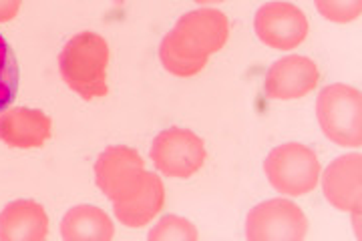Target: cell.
Listing matches in <instances>:
<instances>
[{
    "label": "cell",
    "mask_w": 362,
    "mask_h": 241,
    "mask_svg": "<svg viewBox=\"0 0 362 241\" xmlns=\"http://www.w3.org/2000/svg\"><path fill=\"white\" fill-rule=\"evenodd\" d=\"M49 229L45 207L33 199L13 201L0 213V241H42Z\"/></svg>",
    "instance_id": "4fadbf2b"
},
{
    "label": "cell",
    "mask_w": 362,
    "mask_h": 241,
    "mask_svg": "<svg viewBox=\"0 0 362 241\" xmlns=\"http://www.w3.org/2000/svg\"><path fill=\"white\" fill-rule=\"evenodd\" d=\"M111 51L109 45L97 33H78L65 45L59 54L61 76L85 101L101 99L109 93L107 69H109Z\"/></svg>",
    "instance_id": "7a4b0ae2"
},
{
    "label": "cell",
    "mask_w": 362,
    "mask_h": 241,
    "mask_svg": "<svg viewBox=\"0 0 362 241\" xmlns=\"http://www.w3.org/2000/svg\"><path fill=\"white\" fill-rule=\"evenodd\" d=\"M314 4L326 20L337 25L352 23L362 13V0H314Z\"/></svg>",
    "instance_id": "e0dca14e"
},
{
    "label": "cell",
    "mask_w": 362,
    "mask_h": 241,
    "mask_svg": "<svg viewBox=\"0 0 362 241\" xmlns=\"http://www.w3.org/2000/svg\"><path fill=\"white\" fill-rule=\"evenodd\" d=\"M52 135V121L47 113L28 107H14L0 113V141L14 149H37Z\"/></svg>",
    "instance_id": "7c38bea8"
},
{
    "label": "cell",
    "mask_w": 362,
    "mask_h": 241,
    "mask_svg": "<svg viewBox=\"0 0 362 241\" xmlns=\"http://www.w3.org/2000/svg\"><path fill=\"white\" fill-rule=\"evenodd\" d=\"M61 235L66 241H109L115 235V225L103 209L77 205L63 217Z\"/></svg>",
    "instance_id": "5bb4252c"
},
{
    "label": "cell",
    "mask_w": 362,
    "mask_h": 241,
    "mask_svg": "<svg viewBox=\"0 0 362 241\" xmlns=\"http://www.w3.org/2000/svg\"><path fill=\"white\" fill-rule=\"evenodd\" d=\"M308 233V219L290 199H270L256 205L246 219L250 241H300Z\"/></svg>",
    "instance_id": "8992f818"
},
{
    "label": "cell",
    "mask_w": 362,
    "mask_h": 241,
    "mask_svg": "<svg viewBox=\"0 0 362 241\" xmlns=\"http://www.w3.org/2000/svg\"><path fill=\"white\" fill-rule=\"evenodd\" d=\"M254 28L258 38L276 51H292L308 37V18L292 2L274 0L259 6Z\"/></svg>",
    "instance_id": "52a82bcc"
},
{
    "label": "cell",
    "mask_w": 362,
    "mask_h": 241,
    "mask_svg": "<svg viewBox=\"0 0 362 241\" xmlns=\"http://www.w3.org/2000/svg\"><path fill=\"white\" fill-rule=\"evenodd\" d=\"M322 191L328 204L340 211L361 209L362 201V157L349 153L334 159L322 175Z\"/></svg>",
    "instance_id": "8fae6325"
},
{
    "label": "cell",
    "mask_w": 362,
    "mask_h": 241,
    "mask_svg": "<svg viewBox=\"0 0 362 241\" xmlns=\"http://www.w3.org/2000/svg\"><path fill=\"white\" fill-rule=\"evenodd\" d=\"M320 71L308 57L290 54L272 64L264 78V90L276 101L302 99L318 87Z\"/></svg>",
    "instance_id": "9c48e42d"
},
{
    "label": "cell",
    "mask_w": 362,
    "mask_h": 241,
    "mask_svg": "<svg viewBox=\"0 0 362 241\" xmlns=\"http://www.w3.org/2000/svg\"><path fill=\"white\" fill-rule=\"evenodd\" d=\"M197 4H220V2H226V0H194Z\"/></svg>",
    "instance_id": "d6986e66"
},
{
    "label": "cell",
    "mask_w": 362,
    "mask_h": 241,
    "mask_svg": "<svg viewBox=\"0 0 362 241\" xmlns=\"http://www.w3.org/2000/svg\"><path fill=\"white\" fill-rule=\"evenodd\" d=\"M316 117L322 133L338 147L358 149L362 145L361 90L337 83L322 89L316 101Z\"/></svg>",
    "instance_id": "3957f363"
},
{
    "label": "cell",
    "mask_w": 362,
    "mask_h": 241,
    "mask_svg": "<svg viewBox=\"0 0 362 241\" xmlns=\"http://www.w3.org/2000/svg\"><path fill=\"white\" fill-rule=\"evenodd\" d=\"M264 171L270 185L288 197H302L316 189L322 167L310 147L302 143H286L264 161Z\"/></svg>",
    "instance_id": "277c9868"
},
{
    "label": "cell",
    "mask_w": 362,
    "mask_h": 241,
    "mask_svg": "<svg viewBox=\"0 0 362 241\" xmlns=\"http://www.w3.org/2000/svg\"><path fill=\"white\" fill-rule=\"evenodd\" d=\"M21 69L16 63L11 45L0 35V113L6 111L16 99L18 93Z\"/></svg>",
    "instance_id": "9a60e30c"
},
{
    "label": "cell",
    "mask_w": 362,
    "mask_h": 241,
    "mask_svg": "<svg viewBox=\"0 0 362 241\" xmlns=\"http://www.w3.org/2000/svg\"><path fill=\"white\" fill-rule=\"evenodd\" d=\"M113 205L117 219L123 225L133 229L145 228L161 213L165 205V185L157 173L145 171L139 183L127 195L113 201Z\"/></svg>",
    "instance_id": "30bf717a"
},
{
    "label": "cell",
    "mask_w": 362,
    "mask_h": 241,
    "mask_svg": "<svg viewBox=\"0 0 362 241\" xmlns=\"http://www.w3.org/2000/svg\"><path fill=\"white\" fill-rule=\"evenodd\" d=\"M143 173V157L125 145L107 147L95 163V183L109 201H117L127 195L139 183Z\"/></svg>",
    "instance_id": "ba28073f"
},
{
    "label": "cell",
    "mask_w": 362,
    "mask_h": 241,
    "mask_svg": "<svg viewBox=\"0 0 362 241\" xmlns=\"http://www.w3.org/2000/svg\"><path fill=\"white\" fill-rule=\"evenodd\" d=\"M230 38V20L216 8H199L183 14L159 47L165 71L175 76L199 75L207 59L220 52Z\"/></svg>",
    "instance_id": "6da1fadb"
},
{
    "label": "cell",
    "mask_w": 362,
    "mask_h": 241,
    "mask_svg": "<svg viewBox=\"0 0 362 241\" xmlns=\"http://www.w3.org/2000/svg\"><path fill=\"white\" fill-rule=\"evenodd\" d=\"M23 0H0V25L14 20L21 13Z\"/></svg>",
    "instance_id": "ac0fdd59"
},
{
    "label": "cell",
    "mask_w": 362,
    "mask_h": 241,
    "mask_svg": "<svg viewBox=\"0 0 362 241\" xmlns=\"http://www.w3.org/2000/svg\"><path fill=\"white\" fill-rule=\"evenodd\" d=\"M149 157L165 177L189 179L204 167L207 151L204 141L194 131L171 127L153 139Z\"/></svg>",
    "instance_id": "5b68a950"
},
{
    "label": "cell",
    "mask_w": 362,
    "mask_h": 241,
    "mask_svg": "<svg viewBox=\"0 0 362 241\" xmlns=\"http://www.w3.org/2000/svg\"><path fill=\"white\" fill-rule=\"evenodd\" d=\"M151 241H197L199 233L192 221L177 216H165L149 231Z\"/></svg>",
    "instance_id": "2e32d148"
}]
</instances>
